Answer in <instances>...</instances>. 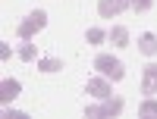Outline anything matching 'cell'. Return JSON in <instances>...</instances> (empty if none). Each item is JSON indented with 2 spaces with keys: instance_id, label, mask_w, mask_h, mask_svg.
<instances>
[{
  "instance_id": "obj_8",
  "label": "cell",
  "mask_w": 157,
  "mask_h": 119,
  "mask_svg": "<svg viewBox=\"0 0 157 119\" xmlns=\"http://www.w3.org/2000/svg\"><path fill=\"white\" fill-rule=\"evenodd\" d=\"M138 50H141V54H145V57H154V54H157V35L145 32V35L138 38Z\"/></svg>"
},
{
  "instance_id": "obj_4",
  "label": "cell",
  "mask_w": 157,
  "mask_h": 119,
  "mask_svg": "<svg viewBox=\"0 0 157 119\" xmlns=\"http://www.w3.org/2000/svg\"><path fill=\"white\" fill-rule=\"evenodd\" d=\"M126 9H132V0H98L101 19H113V16H120Z\"/></svg>"
},
{
  "instance_id": "obj_12",
  "label": "cell",
  "mask_w": 157,
  "mask_h": 119,
  "mask_svg": "<svg viewBox=\"0 0 157 119\" xmlns=\"http://www.w3.org/2000/svg\"><path fill=\"white\" fill-rule=\"evenodd\" d=\"M138 116H157V100H154V97L141 100V107H138Z\"/></svg>"
},
{
  "instance_id": "obj_9",
  "label": "cell",
  "mask_w": 157,
  "mask_h": 119,
  "mask_svg": "<svg viewBox=\"0 0 157 119\" xmlns=\"http://www.w3.org/2000/svg\"><path fill=\"white\" fill-rule=\"evenodd\" d=\"M110 41H113V47H129V28L113 25V28H110Z\"/></svg>"
},
{
  "instance_id": "obj_10",
  "label": "cell",
  "mask_w": 157,
  "mask_h": 119,
  "mask_svg": "<svg viewBox=\"0 0 157 119\" xmlns=\"http://www.w3.org/2000/svg\"><path fill=\"white\" fill-rule=\"evenodd\" d=\"M38 69H41V72H60L63 60L60 57H41V60H38Z\"/></svg>"
},
{
  "instance_id": "obj_11",
  "label": "cell",
  "mask_w": 157,
  "mask_h": 119,
  "mask_svg": "<svg viewBox=\"0 0 157 119\" xmlns=\"http://www.w3.org/2000/svg\"><path fill=\"white\" fill-rule=\"evenodd\" d=\"M19 60H22V63H32V60H38V47L25 41V44L19 47Z\"/></svg>"
},
{
  "instance_id": "obj_13",
  "label": "cell",
  "mask_w": 157,
  "mask_h": 119,
  "mask_svg": "<svg viewBox=\"0 0 157 119\" xmlns=\"http://www.w3.org/2000/svg\"><path fill=\"white\" fill-rule=\"evenodd\" d=\"M88 44H101L104 41V38H110V32H104V28H88Z\"/></svg>"
},
{
  "instance_id": "obj_6",
  "label": "cell",
  "mask_w": 157,
  "mask_h": 119,
  "mask_svg": "<svg viewBox=\"0 0 157 119\" xmlns=\"http://www.w3.org/2000/svg\"><path fill=\"white\" fill-rule=\"evenodd\" d=\"M141 91L151 97L157 94V63H148L145 66V72H141Z\"/></svg>"
},
{
  "instance_id": "obj_7",
  "label": "cell",
  "mask_w": 157,
  "mask_h": 119,
  "mask_svg": "<svg viewBox=\"0 0 157 119\" xmlns=\"http://www.w3.org/2000/svg\"><path fill=\"white\" fill-rule=\"evenodd\" d=\"M19 91H22V85L16 82V78H3V82H0V100H3V103L16 100V97H19Z\"/></svg>"
},
{
  "instance_id": "obj_3",
  "label": "cell",
  "mask_w": 157,
  "mask_h": 119,
  "mask_svg": "<svg viewBox=\"0 0 157 119\" xmlns=\"http://www.w3.org/2000/svg\"><path fill=\"white\" fill-rule=\"evenodd\" d=\"M123 107H126V100L110 94L107 100L94 103V107H85V119H98V116H120V113H123Z\"/></svg>"
},
{
  "instance_id": "obj_5",
  "label": "cell",
  "mask_w": 157,
  "mask_h": 119,
  "mask_svg": "<svg viewBox=\"0 0 157 119\" xmlns=\"http://www.w3.org/2000/svg\"><path fill=\"white\" fill-rule=\"evenodd\" d=\"M88 94L91 97H94V100H107L110 94H113V91H110V78L107 75H101V78H88Z\"/></svg>"
},
{
  "instance_id": "obj_2",
  "label": "cell",
  "mask_w": 157,
  "mask_h": 119,
  "mask_svg": "<svg viewBox=\"0 0 157 119\" xmlns=\"http://www.w3.org/2000/svg\"><path fill=\"white\" fill-rule=\"evenodd\" d=\"M47 25V13H41V9H35V13H29L22 22H19V28H16V35L22 38V41H32V38L38 35Z\"/></svg>"
},
{
  "instance_id": "obj_14",
  "label": "cell",
  "mask_w": 157,
  "mask_h": 119,
  "mask_svg": "<svg viewBox=\"0 0 157 119\" xmlns=\"http://www.w3.org/2000/svg\"><path fill=\"white\" fill-rule=\"evenodd\" d=\"M151 6H154V0H132V9L135 13H148Z\"/></svg>"
},
{
  "instance_id": "obj_1",
  "label": "cell",
  "mask_w": 157,
  "mask_h": 119,
  "mask_svg": "<svg viewBox=\"0 0 157 119\" xmlns=\"http://www.w3.org/2000/svg\"><path fill=\"white\" fill-rule=\"evenodd\" d=\"M94 69H98L101 75H107L110 82H123V75H126L123 63L116 60L113 54H98V57H94Z\"/></svg>"
}]
</instances>
